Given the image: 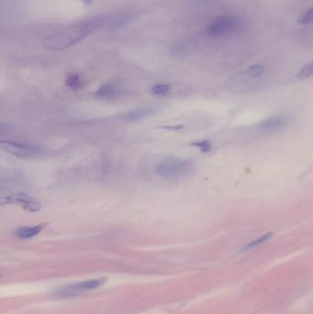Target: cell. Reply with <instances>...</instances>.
Listing matches in <instances>:
<instances>
[{
    "instance_id": "cell-8",
    "label": "cell",
    "mask_w": 313,
    "mask_h": 314,
    "mask_svg": "<svg viewBox=\"0 0 313 314\" xmlns=\"http://www.w3.org/2000/svg\"><path fill=\"white\" fill-rule=\"evenodd\" d=\"M47 225L48 223H41V224L33 225V226H21L16 229L13 234L18 239L28 240L41 234V232L46 228Z\"/></svg>"
},
{
    "instance_id": "cell-12",
    "label": "cell",
    "mask_w": 313,
    "mask_h": 314,
    "mask_svg": "<svg viewBox=\"0 0 313 314\" xmlns=\"http://www.w3.org/2000/svg\"><path fill=\"white\" fill-rule=\"evenodd\" d=\"M65 85L73 90H77L81 87V78L78 74H69L65 80Z\"/></svg>"
},
{
    "instance_id": "cell-13",
    "label": "cell",
    "mask_w": 313,
    "mask_h": 314,
    "mask_svg": "<svg viewBox=\"0 0 313 314\" xmlns=\"http://www.w3.org/2000/svg\"><path fill=\"white\" fill-rule=\"evenodd\" d=\"M272 232L264 234L261 237L257 238L256 240L253 241V242L249 243L247 246H244V250H250V249H253V248H255V247H257V246H261V245L265 244L266 242L269 240V239L272 237Z\"/></svg>"
},
{
    "instance_id": "cell-19",
    "label": "cell",
    "mask_w": 313,
    "mask_h": 314,
    "mask_svg": "<svg viewBox=\"0 0 313 314\" xmlns=\"http://www.w3.org/2000/svg\"><path fill=\"white\" fill-rule=\"evenodd\" d=\"M83 1L85 4H87V5H89L91 2H92V0H81Z\"/></svg>"
},
{
    "instance_id": "cell-17",
    "label": "cell",
    "mask_w": 313,
    "mask_h": 314,
    "mask_svg": "<svg viewBox=\"0 0 313 314\" xmlns=\"http://www.w3.org/2000/svg\"><path fill=\"white\" fill-rule=\"evenodd\" d=\"M193 146L197 147L200 152L202 153H209V151L212 149V144L209 141L207 140H203V141H199V142H196V143H192Z\"/></svg>"
},
{
    "instance_id": "cell-11",
    "label": "cell",
    "mask_w": 313,
    "mask_h": 314,
    "mask_svg": "<svg viewBox=\"0 0 313 314\" xmlns=\"http://www.w3.org/2000/svg\"><path fill=\"white\" fill-rule=\"evenodd\" d=\"M117 93L118 88L113 83H105L97 90L96 95L99 97H113Z\"/></svg>"
},
{
    "instance_id": "cell-2",
    "label": "cell",
    "mask_w": 313,
    "mask_h": 314,
    "mask_svg": "<svg viewBox=\"0 0 313 314\" xmlns=\"http://www.w3.org/2000/svg\"><path fill=\"white\" fill-rule=\"evenodd\" d=\"M245 20L242 16L238 15H222L216 17L207 27L209 36L220 38L239 33L244 29Z\"/></svg>"
},
{
    "instance_id": "cell-14",
    "label": "cell",
    "mask_w": 313,
    "mask_h": 314,
    "mask_svg": "<svg viewBox=\"0 0 313 314\" xmlns=\"http://www.w3.org/2000/svg\"><path fill=\"white\" fill-rule=\"evenodd\" d=\"M313 74V62L303 65L299 73L297 74V77L299 79H306Z\"/></svg>"
},
{
    "instance_id": "cell-6",
    "label": "cell",
    "mask_w": 313,
    "mask_h": 314,
    "mask_svg": "<svg viewBox=\"0 0 313 314\" xmlns=\"http://www.w3.org/2000/svg\"><path fill=\"white\" fill-rule=\"evenodd\" d=\"M107 280L106 279H98V280H86L82 282H77L75 284L67 285L66 287H63L58 291V295L68 297V296H74L76 293L79 292H87V291H93L96 289H99L100 287L104 285Z\"/></svg>"
},
{
    "instance_id": "cell-4",
    "label": "cell",
    "mask_w": 313,
    "mask_h": 314,
    "mask_svg": "<svg viewBox=\"0 0 313 314\" xmlns=\"http://www.w3.org/2000/svg\"><path fill=\"white\" fill-rule=\"evenodd\" d=\"M1 148L7 154L18 158H39L47 154V150L33 143L16 142V141H2Z\"/></svg>"
},
{
    "instance_id": "cell-10",
    "label": "cell",
    "mask_w": 313,
    "mask_h": 314,
    "mask_svg": "<svg viewBox=\"0 0 313 314\" xmlns=\"http://www.w3.org/2000/svg\"><path fill=\"white\" fill-rule=\"evenodd\" d=\"M286 122L287 119L285 116H274L260 122L258 124V129L263 132H274L279 130L281 127H284Z\"/></svg>"
},
{
    "instance_id": "cell-5",
    "label": "cell",
    "mask_w": 313,
    "mask_h": 314,
    "mask_svg": "<svg viewBox=\"0 0 313 314\" xmlns=\"http://www.w3.org/2000/svg\"><path fill=\"white\" fill-rule=\"evenodd\" d=\"M1 204H10L16 205L21 209H23L26 212H40L41 209V204L38 200L31 197L30 195L26 193H15L9 195L6 198H3L1 200Z\"/></svg>"
},
{
    "instance_id": "cell-15",
    "label": "cell",
    "mask_w": 313,
    "mask_h": 314,
    "mask_svg": "<svg viewBox=\"0 0 313 314\" xmlns=\"http://www.w3.org/2000/svg\"><path fill=\"white\" fill-rule=\"evenodd\" d=\"M170 90H171V86L167 84H157L156 86L152 87L153 94H155L156 96H160V97H163V96L167 95Z\"/></svg>"
},
{
    "instance_id": "cell-7",
    "label": "cell",
    "mask_w": 313,
    "mask_h": 314,
    "mask_svg": "<svg viewBox=\"0 0 313 314\" xmlns=\"http://www.w3.org/2000/svg\"><path fill=\"white\" fill-rule=\"evenodd\" d=\"M133 19H134V17L131 14L106 16L104 29H109V30L122 29L123 27H126L129 23L132 22Z\"/></svg>"
},
{
    "instance_id": "cell-3",
    "label": "cell",
    "mask_w": 313,
    "mask_h": 314,
    "mask_svg": "<svg viewBox=\"0 0 313 314\" xmlns=\"http://www.w3.org/2000/svg\"><path fill=\"white\" fill-rule=\"evenodd\" d=\"M193 170V163L179 157H168L157 165V175L166 179H178L186 177Z\"/></svg>"
},
{
    "instance_id": "cell-18",
    "label": "cell",
    "mask_w": 313,
    "mask_h": 314,
    "mask_svg": "<svg viewBox=\"0 0 313 314\" xmlns=\"http://www.w3.org/2000/svg\"><path fill=\"white\" fill-rule=\"evenodd\" d=\"M298 22L302 24V25L313 23V6L305 13L302 14L300 18L298 19Z\"/></svg>"
},
{
    "instance_id": "cell-9",
    "label": "cell",
    "mask_w": 313,
    "mask_h": 314,
    "mask_svg": "<svg viewBox=\"0 0 313 314\" xmlns=\"http://www.w3.org/2000/svg\"><path fill=\"white\" fill-rule=\"evenodd\" d=\"M156 109L152 107H142L137 109H132L127 111L122 116V119L126 121H137V120H144L147 117H150L155 114Z\"/></svg>"
},
{
    "instance_id": "cell-16",
    "label": "cell",
    "mask_w": 313,
    "mask_h": 314,
    "mask_svg": "<svg viewBox=\"0 0 313 314\" xmlns=\"http://www.w3.org/2000/svg\"><path fill=\"white\" fill-rule=\"evenodd\" d=\"M264 72H265V67L262 64H254L245 71L246 74L251 77L261 76L262 74H264Z\"/></svg>"
},
{
    "instance_id": "cell-1",
    "label": "cell",
    "mask_w": 313,
    "mask_h": 314,
    "mask_svg": "<svg viewBox=\"0 0 313 314\" xmlns=\"http://www.w3.org/2000/svg\"><path fill=\"white\" fill-rule=\"evenodd\" d=\"M106 15L91 17L70 27L68 29L50 35L43 40V46L52 51H58L69 48L78 43L86 36L96 30L104 29Z\"/></svg>"
}]
</instances>
